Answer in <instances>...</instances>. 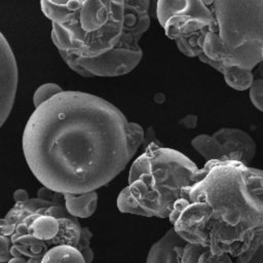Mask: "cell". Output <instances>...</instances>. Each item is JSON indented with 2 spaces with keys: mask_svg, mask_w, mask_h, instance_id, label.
Listing matches in <instances>:
<instances>
[{
  "mask_svg": "<svg viewBox=\"0 0 263 263\" xmlns=\"http://www.w3.org/2000/svg\"><path fill=\"white\" fill-rule=\"evenodd\" d=\"M4 218L12 257L41 259L49 249L60 245L77 247L80 239L78 219L63 205L38 197L15 202Z\"/></svg>",
  "mask_w": 263,
  "mask_h": 263,
  "instance_id": "5",
  "label": "cell"
},
{
  "mask_svg": "<svg viewBox=\"0 0 263 263\" xmlns=\"http://www.w3.org/2000/svg\"><path fill=\"white\" fill-rule=\"evenodd\" d=\"M37 197L44 199V200H48L58 204H61L64 206V194L53 191L51 189H48L44 186H42L38 191H37Z\"/></svg>",
  "mask_w": 263,
  "mask_h": 263,
  "instance_id": "21",
  "label": "cell"
},
{
  "mask_svg": "<svg viewBox=\"0 0 263 263\" xmlns=\"http://www.w3.org/2000/svg\"><path fill=\"white\" fill-rule=\"evenodd\" d=\"M73 55L74 61L90 77H116L132 72L143 58L142 48L128 49L115 46L111 50L95 58Z\"/></svg>",
  "mask_w": 263,
  "mask_h": 263,
  "instance_id": "8",
  "label": "cell"
},
{
  "mask_svg": "<svg viewBox=\"0 0 263 263\" xmlns=\"http://www.w3.org/2000/svg\"><path fill=\"white\" fill-rule=\"evenodd\" d=\"M7 263H28V259L25 257H12Z\"/></svg>",
  "mask_w": 263,
  "mask_h": 263,
  "instance_id": "28",
  "label": "cell"
},
{
  "mask_svg": "<svg viewBox=\"0 0 263 263\" xmlns=\"http://www.w3.org/2000/svg\"><path fill=\"white\" fill-rule=\"evenodd\" d=\"M151 0H125L122 35L116 46L139 49L142 36L151 23Z\"/></svg>",
  "mask_w": 263,
  "mask_h": 263,
  "instance_id": "10",
  "label": "cell"
},
{
  "mask_svg": "<svg viewBox=\"0 0 263 263\" xmlns=\"http://www.w3.org/2000/svg\"><path fill=\"white\" fill-rule=\"evenodd\" d=\"M17 65L13 51L0 32V127L8 118L16 95Z\"/></svg>",
  "mask_w": 263,
  "mask_h": 263,
  "instance_id": "9",
  "label": "cell"
},
{
  "mask_svg": "<svg viewBox=\"0 0 263 263\" xmlns=\"http://www.w3.org/2000/svg\"><path fill=\"white\" fill-rule=\"evenodd\" d=\"M60 52V55L61 58L63 59V61L70 67V69H72L75 73L79 74L80 76H83V77H90V75L83 69L81 68L73 59V55L71 53H68V52H65V51H59Z\"/></svg>",
  "mask_w": 263,
  "mask_h": 263,
  "instance_id": "23",
  "label": "cell"
},
{
  "mask_svg": "<svg viewBox=\"0 0 263 263\" xmlns=\"http://www.w3.org/2000/svg\"><path fill=\"white\" fill-rule=\"evenodd\" d=\"M259 172H260V174L263 176V170H261V168H259ZM260 246H263V234L261 235V237L248 250V251H246L245 253H242L241 255H239V256H237V257H235L234 259H236V260H238V261H241V262H246V261H248L251 257H252V255L255 253V251L260 247Z\"/></svg>",
  "mask_w": 263,
  "mask_h": 263,
  "instance_id": "24",
  "label": "cell"
},
{
  "mask_svg": "<svg viewBox=\"0 0 263 263\" xmlns=\"http://www.w3.org/2000/svg\"><path fill=\"white\" fill-rule=\"evenodd\" d=\"M82 0H40L41 10L44 15L60 26L73 23L81 7Z\"/></svg>",
  "mask_w": 263,
  "mask_h": 263,
  "instance_id": "12",
  "label": "cell"
},
{
  "mask_svg": "<svg viewBox=\"0 0 263 263\" xmlns=\"http://www.w3.org/2000/svg\"><path fill=\"white\" fill-rule=\"evenodd\" d=\"M198 60L221 73L226 84L234 90H249L255 79V73L253 70L242 69L236 66H225L220 62L210 61L204 58H199Z\"/></svg>",
  "mask_w": 263,
  "mask_h": 263,
  "instance_id": "13",
  "label": "cell"
},
{
  "mask_svg": "<svg viewBox=\"0 0 263 263\" xmlns=\"http://www.w3.org/2000/svg\"><path fill=\"white\" fill-rule=\"evenodd\" d=\"M0 263H5V262H0Z\"/></svg>",
  "mask_w": 263,
  "mask_h": 263,
  "instance_id": "33",
  "label": "cell"
},
{
  "mask_svg": "<svg viewBox=\"0 0 263 263\" xmlns=\"http://www.w3.org/2000/svg\"><path fill=\"white\" fill-rule=\"evenodd\" d=\"M168 217L187 241L235 258L263 234V176L234 160H209Z\"/></svg>",
  "mask_w": 263,
  "mask_h": 263,
  "instance_id": "2",
  "label": "cell"
},
{
  "mask_svg": "<svg viewBox=\"0 0 263 263\" xmlns=\"http://www.w3.org/2000/svg\"><path fill=\"white\" fill-rule=\"evenodd\" d=\"M92 237V233L87 227H82L81 229V235L79 242L77 245V249L81 252L83 255L86 263H92L93 258H95V253L90 249V239Z\"/></svg>",
  "mask_w": 263,
  "mask_h": 263,
  "instance_id": "19",
  "label": "cell"
},
{
  "mask_svg": "<svg viewBox=\"0 0 263 263\" xmlns=\"http://www.w3.org/2000/svg\"><path fill=\"white\" fill-rule=\"evenodd\" d=\"M192 148L206 161L222 160V149L214 135L200 134L191 140Z\"/></svg>",
  "mask_w": 263,
  "mask_h": 263,
  "instance_id": "16",
  "label": "cell"
},
{
  "mask_svg": "<svg viewBox=\"0 0 263 263\" xmlns=\"http://www.w3.org/2000/svg\"><path fill=\"white\" fill-rule=\"evenodd\" d=\"M249 97L254 107L263 112V78L254 79L249 88Z\"/></svg>",
  "mask_w": 263,
  "mask_h": 263,
  "instance_id": "20",
  "label": "cell"
},
{
  "mask_svg": "<svg viewBox=\"0 0 263 263\" xmlns=\"http://www.w3.org/2000/svg\"><path fill=\"white\" fill-rule=\"evenodd\" d=\"M11 240L10 237L5 235H0V262L7 263L11 258Z\"/></svg>",
  "mask_w": 263,
  "mask_h": 263,
  "instance_id": "22",
  "label": "cell"
},
{
  "mask_svg": "<svg viewBox=\"0 0 263 263\" xmlns=\"http://www.w3.org/2000/svg\"><path fill=\"white\" fill-rule=\"evenodd\" d=\"M13 199L15 202H24V201H27L30 197H29V193L26 189H23V188H20V189H16L14 192H13V195H12Z\"/></svg>",
  "mask_w": 263,
  "mask_h": 263,
  "instance_id": "26",
  "label": "cell"
},
{
  "mask_svg": "<svg viewBox=\"0 0 263 263\" xmlns=\"http://www.w3.org/2000/svg\"><path fill=\"white\" fill-rule=\"evenodd\" d=\"M262 52H263V46H262Z\"/></svg>",
  "mask_w": 263,
  "mask_h": 263,
  "instance_id": "32",
  "label": "cell"
},
{
  "mask_svg": "<svg viewBox=\"0 0 263 263\" xmlns=\"http://www.w3.org/2000/svg\"><path fill=\"white\" fill-rule=\"evenodd\" d=\"M145 139L144 128L136 122L128 121L127 124V144L130 158L134 157Z\"/></svg>",
  "mask_w": 263,
  "mask_h": 263,
  "instance_id": "17",
  "label": "cell"
},
{
  "mask_svg": "<svg viewBox=\"0 0 263 263\" xmlns=\"http://www.w3.org/2000/svg\"><path fill=\"white\" fill-rule=\"evenodd\" d=\"M155 4H156V0H151V14L154 15V10H155Z\"/></svg>",
  "mask_w": 263,
  "mask_h": 263,
  "instance_id": "31",
  "label": "cell"
},
{
  "mask_svg": "<svg viewBox=\"0 0 263 263\" xmlns=\"http://www.w3.org/2000/svg\"><path fill=\"white\" fill-rule=\"evenodd\" d=\"M201 173L182 152L152 142L133 162L117 208L121 213L168 218L184 188L195 183Z\"/></svg>",
  "mask_w": 263,
  "mask_h": 263,
  "instance_id": "3",
  "label": "cell"
},
{
  "mask_svg": "<svg viewBox=\"0 0 263 263\" xmlns=\"http://www.w3.org/2000/svg\"><path fill=\"white\" fill-rule=\"evenodd\" d=\"M145 263H233V261L230 256L215 255L205 247L187 241L172 227L151 246Z\"/></svg>",
  "mask_w": 263,
  "mask_h": 263,
  "instance_id": "7",
  "label": "cell"
},
{
  "mask_svg": "<svg viewBox=\"0 0 263 263\" xmlns=\"http://www.w3.org/2000/svg\"><path fill=\"white\" fill-rule=\"evenodd\" d=\"M64 194V208L75 218H89L97 210L98 193L96 191Z\"/></svg>",
  "mask_w": 263,
  "mask_h": 263,
  "instance_id": "14",
  "label": "cell"
},
{
  "mask_svg": "<svg viewBox=\"0 0 263 263\" xmlns=\"http://www.w3.org/2000/svg\"><path fill=\"white\" fill-rule=\"evenodd\" d=\"M234 263H263V246H260L248 261L241 262L234 259Z\"/></svg>",
  "mask_w": 263,
  "mask_h": 263,
  "instance_id": "25",
  "label": "cell"
},
{
  "mask_svg": "<svg viewBox=\"0 0 263 263\" xmlns=\"http://www.w3.org/2000/svg\"><path fill=\"white\" fill-rule=\"evenodd\" d=\"M257 67H258V71H259V73H260V75H261L260 78H263V61L260 62Z\"/></svg>",
  "mask_w": 263,
  "mask_h": 263,
  "instance_id": "30",
  "label": "cell"
},
{
  "mask_svg": "<svg viewBox=\"0 0 263 263\" xmlns=\"http://www.w3.org/2000/svg\"><path fill=\"white\" fill-rule=\"evenodd\" d=\"M62 91H63V88L57 83L48 82V83L41 84L39 87H37L33 96L34 107L35 108L39 107L41 104H43L44 102L48 101L49 99H51L52 97H54L55 95Z\"/></svg>",
  "mask_w": 263,
  "mask_h": 263,
  "instance_id": "18",
  "label": "cell"
},
{
  "mask_svg": "<svg viewBox=\"0 0 263 263\" xmlns=\"http://www.w3.org/2000/svg\"><path fill=\"white\" fill-rule=\"evenodd\" d=\"M6 232V221L5 218L0 219V235H5Z\"/></svg>",
  "mask_w": 263,
  "mask_h": 263,
  "instance_id": "29",
  "label": "cell"
},
{
  "mask_svg": "<svg viewBox=\"0 0 263 263\" xmlns=\"http://www.w3.org/2000/svg\"><path fill=\"white\" fill-rule=\"evenodd\" d=\"M40 263H86V261L76 247L60 245L46 251Z\"/></svg>",
  "mask_w": 263,
  "mask_h": 263,
  "instance_id": "15",
  "label": "cell"
},
{
  "mask_svg": "<svg viewBox=\"0 0 263 263\" xmlns=\"http://www.w3.org/2000/svg\"><path fill=\"white\" fill-rule=\"evenodd\" d=\"M197 118L195 115H187L186 117H184L182 119V123L186 126V127H194L196 124Z\"/></svg>",
  "mask_w": 263,
  "mask_h": 263,
  "instance_id": "27",
  "label": "cell"
},
{
  "mask_svg": "<svg viewBox=\"0 0 263 263\" xmlns=\"http://www.w3.org/2000/svg\"><path fill=\"white\" fill-rule=\"evenodd\" d=\"M125 0H82L72 24L51 23V40L59 51L95 58L114 48L123 29Z\"/></svg>",
  "mask_w": 263,
  "mask_h": 263,
  "instance_id": "6",
  "label": "cell"
},
{
  "mask_svg": "<svg viewBox=\"0 0 263 263\" xmlns=\"http://www.w3.org/2000/svg\"><path fill=\"white\" fill-rule=\"evenodd\" d=\"M128 120L112 103L63 90L35 108L23 134L29 168L42 186L80 194L110 183L132 159Z\"/></svg>",
  "mask_w": 263,
  "mask_h": 263,
  "instance_id": "1",
  "label": "cell"
},
{
  "mask_svg": "<svg viewBox=\"0 0 263 263\" xmlns=\"http://www.w3.org/2000/svg\"><path fill=\"white\" fill-rule=\"evenodd\" d=\"M213 135L220 143L222 161L234 160L246 165L252 163L257 152V145L247 132L236 127H221Z\"/></svg>",
  "mask_w": 263,
  "mask_h": 263,
  "instance_id": "11",
  "label": "cell"
},
{
  "mask_svg": "<svg viewBox=\"0 0 263 263\" xmlns=\"http://www.w3.org/2000/svg\"><path fill=\"white\" fill-rule=\"evenodd\" d=\"M198 1L208 27L197 59L254 70L263 61V0Z\"/></svg>",
  "mask_w": 263,
  "mask_h": 263,
  "instance_id": "4",
  "label": "cell"
}]
</instances>
